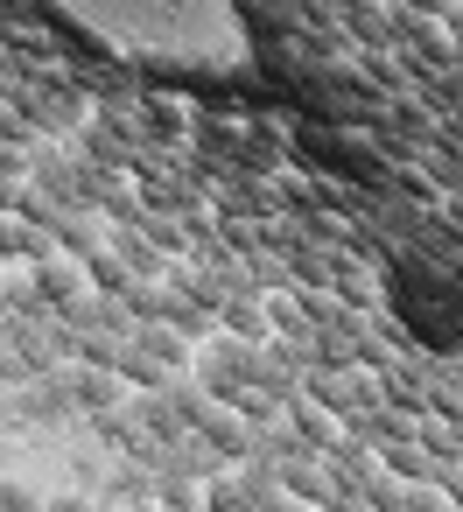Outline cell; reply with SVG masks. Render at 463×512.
Returning <instances> with one entry per match:
<instances>
[{
	"instance_id": "1",
	"label": "cell",
	"mask_w": 463,
	"mask_h": 512,
	"mask_svg": "<svg viewBox=\"0 0 463 512\" xmlns=\"http://www.w3.org/2000/svg\"><path fill=\"white\" fill-rule=\"evenodd\" d=\"M57 8L141 64L239 71V57H246V22L232 0H57Z\"/></svg>"
}]
</instances>
